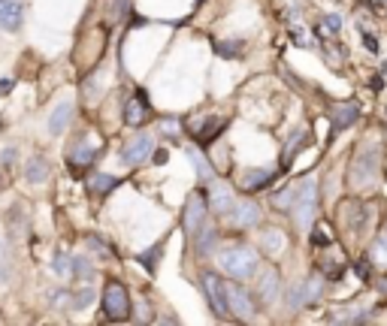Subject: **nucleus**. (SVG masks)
Masks as SVG:
<instances>
[{
    "label": "nucleus",
    "instance_id": "f03ea898",
    "mask_svg": "<svg viewBox=\"0 0 387 326\" xmlns=\"http://www.w3.org/2000/svg\"><path fill=\"white\" fill-rule=\"evenodd\" d=\"M315 208H318V188H315L312 179H306V181H300V194H296V206H294L296 227L309 230L312 217H315Z\"/></svg>",
    "mask_w": 387,
    "mask_h": 326
},
{
    "label": "nucleus",
    "instance_id": "2f4dec72",
    "mask_svg": "<svg viewBox=\"0 0 387 326\" xmlns=\"http://www.w3.org/2000/svg\"><path fill=\"white\" fill-rule=\"evenodd\" d=\"M88 245H91L94 251H100V254H103V257H115V251H112L109 245H103V242H100V239H97V236H91V239H88Z\"/></svg>",
    "mask_w": 387,
    "mask_h": 326
},
{
    "label": "nucleus",
    "instance_id": "bb28decb",
    "mask_svg": "<svg viewBox=\"0 0 387 326\" xmlns=\"http://www.w3.org/2000/svg\"><path fill=\"white\" fill-rule=\"evenodd\" d=\"M221 130H224V121H221V118H212V124H209V127H203L200 133H197V139H200L203 145H206V142H212V139H215Z\"/></svg>",
    "mask_w": 387,
    "mask_h": 326
},
{
    "label": "nucleus",
    "instance_id": "c85d7f7f",
    "mask_svg": "<svg viewBox=\"0 0 387 326\" xmlns=\"http://www.w3.org/2000/svg\"><path fill=\"white\" fill-rule=\"evenodd\" d=\"M91 299H94V290H91V284H85V287L76 293V299H73V308H85V305H91Z\"/></svg>",
    "mask_w": 387,
    "mask_h": 326
},
{
    "label": "nucleus",
    "instance_id": "72a5a7b5",
    "mask_svg": "<svg viewBox=\"0 0 387 326\" xmlns=\"http://www.w3.org/2000/svg\"><path fill=\"white\" fill-rule=\"evenodd\" d=\"M324 28H327V30H333V33H339L342 19H339V15H327V19H324Z\"/></svg>",
    "mask_w": 387,
    "mask_h": 326
},
{
    "label": "nucleus",
    "instance_id": "393cba45",
    "mask_svg": "<svg viewBox=\"0 0 387 326\" xmlns=\"http://www.w3.org/2000/svg\"><path fill=\"white\" fill-rule=\"evenodd\" d=\"M312 245L315 248H324V245H333V230L327 224H318L315 233H312Z\"/></svg>",
    "mask_w": 387,
    "mask_h": 326
},
{
    "label": "nucleus",
    "instance_id": "7ed1b4c3",
    "mask_svg": "<svg viewBox=\"0 0 387 326\" xmlns=\"http://www.w3.org/2000/svg\"><path fill=\"white\" fill-rule=\"evenodd\" d=\"M103 314L109 317V320H127L130 314V296L127 290L121 287L118 281H109L103 290Z\"/></svg>",
    "mask_w": 387,
    "mask_h": 326
},
{
    "label": "nucleus",
    "instance_id": "473e14b6",
    "mask_svg": "<svg viewBox=\"0 0 387 326\" xmlns=\"http://www.w3.org/2000/svg\"><path fill=\"white\" fill-rule=\"evenodd\" d=\"M215 48H218V52L224 55V57H227V55H233V57H240V55H242V46H227V43H218Z\"/></svg>",
    "mask_w": 387,
    "mask_h": 326
},
{
    "label": "nucleus",
    "instance_id": "c9c22d12",
    "mask_svg": "<svg viewBox=\"0 0 387 326\" xmlns=\"http://www.w3.org/2000/svg\"><path fill=\"white\" fill-rule=\"evenodd\" d=\"M161 130H163V133H170V136H172V133L179 130V124H176V121H163V124H161Z\"/></svg>",
    "mask_w": 387,
    "mask_h": 326
},
{
    "label": "nucleus",
    "instance_id": "2eb2a0df",
    "mask_svg": "<svg viewBox=\"0 0 387 326\" xmlns=\"http://www.w3.org/2000/svg\"><path fill=\"white\" fill-rule=\"evenodd\" d=\"M273 179H276V172H273V170L245 172V179H242V190H249V194H254V190H263V188H267Z\"/></svg>",
    "mask_w": 387,
    "mask_h": 326
},
{
    "label": "nucleus",
    "instance_id": "dca6fc26",
    "mask_svg": "<svg viewBox=\"0 0 387 326\" xmlns=\"http://www.w3.org/2000/svg\"><path fill=\"white\" fill-rule=\"evenodd\" d=\"M24 179L30 181V185H43L48 179V163L46 157H30L28 161V170H24Z\"/></svg>",
    "mask_w": 387,
    "mask_h": 326
},
{
    "label": "nucleus",
    "instance_id": "aec40b11",
    "mask_svg": "<svg viewBox=\"0 0 387 326\" xmlns=\"http://www.w3.org/2000/svg\"><path fill=\"white\" fill-rule=\"evenodd\" d=\"M215 242H218L215 230H212V227H200V233H197V254L206 257L212 248H215Z\"/></svg>",
    "mask_w": 387,
    "mask_h": 326
},
{
    "label": "nucleus",
    "instance_id": "1a4fd4ad",
    "mask_svg": "<svg viewBox=\"0 0 387 326\" xmlns=\"http://www.w3.org/2000/svg\"><path fill=\"white\" fill-rule=\"evenodd\" d=\"M97 152H100V139H97V136H88V139L82 136L76 142V148H73V154H70L73 170H85V166H91Z\"/></svg>",
    "mask_w": 387,
    "mask_h": 326
},
{
    "label": "nucleus",
    "instance_id": "ea45409f",
    "mask_svg": "<svg viewBox=\"0 0 387 326\" xmlns=\"http://www.w3.org/2000/svg\"><path fill=\"white\" fill-rule=\"evenodd\" d=\"M384 175H387V161H384Z\"/></svg>",
    "mask_w": 387,
    "mask_h": 326
},
{
    "label": "nucleus",
    "instance_id": "4468645a",
    "mask_svg": "<svg viewBox=\"0 0 387 326\" xmlns=\"http://www.w3.org/2000/svg\"><path fill=\"white\" fill-rule=\"evenodd\" d=\"M306 130H294L291 133V139H287V145H285V152H282V170H287V166L294 163V157L300 154V148H306Z\"/></svg>",
    "mask_w": 387,
    "mask_h": 326
},
{
    "label": "nucleus",
    "instance_id": "39448f33",
    "mask_svg": "<svg viewBox=\"0 0 387 326\" xmlns=\"http://www.w3.org/2000/svg\"><path fill=\"white\" fill-rule=\"evenodd\" d=\"M227 305H230V314L233 317H240L245 323L254 320V302H251L249 290H242L240 284H227Z\"/></svg>",
    "mask_w": 387,
    "mask_h": 326
},
{
    "label": "nucleus",
    "instance_id": "a878e982",
    "mask_svg": "<svg viewBox=\"0 0 387 326\" xmlns=\"http://www.w3.org/2000/svg\"><path fill=\"white\" fill-rule=\"evenodd\" d=\"M52 272H55V275H61V278H70V275H73V257L57 254L55 260H52Z\"/></svg>",
    "mask_w": 387,
    "mask_h": 326
},
{
    "label": "nucleus",
    "instance_id": "4c0bfd02",
    "mask_svg": "<svg viewBox=\"0 0 387 326\" xmlns=\"http://www.w3.org/2000/svg\"><path fill=\"white\" fill-rule=\"evenodd\" d=\"M294 39H296V46H309V37H306V33H294Z\"/></svg>",
    "mask_w": 387,
    "mask_h": 326
},
{
    "label": "nucleus",
    "instance_id": "6e6552de",
    "mask_svg": "<svg viewBox=\"0 0 387 326\" xmlns=\"http://www.w3.org/2000/svg\"><path fill=\"white\" fill-rule=\"evenodd\" d=\"M206 203H209V212L215 215H227L230 208H233V190L224 181H209V197H206Z\"/></svg>",
    "mask_w": 387,
    "mask_h": 326
},
{
    "label": "nucleus",
    "instance_id": "ddd939ff",
    "mask_svg": "<svg viewBox=\"0 0 387 326\" xmlns=\"http://www.w3.org/2000/svg\"><path fill=\"white\" fill-rule=\"evenodd\" d=\"M0 28L3 30L21 28V3L19 0H0Z\"/></svg>",
    "mask_w": 387,
    "mask_h": 326
},
{
    "label": "nucleus",
    "instance_id": "58836bf2",
    "mask_svg": "<svg viewBox=\"0 0 387 326\" xmlns=\"http://www.w3.org/2000/svg\"><path fill=\"white\" fill-rule=\"evenodd\" d=\"M3 185H6V179H3V175H0V190H3Z\"/></svg>",
    "mask_w": 387,
    "mask_h": 326
},
{
    "label": "nucleus",
    "instance_id": "6ab92c4d",
    "mask_svg": "<svg viewBox=\"0 0 387 326\" xmlns=\"http://www.w3.org/2000/svg\"><path fill=\"white\" fill-rule=\"evenodd\" d=\"M296 194H300V185L285 188L282 194H276V197H273V206L278 208V212H294V206H296Z\"/></svg>",
    "mask_w": 387,
    "mask_h": 326
},
{
    "label": "nucleus",
    "instance_id": "0eeeda50",
    "mask_svg": "<svg viewBox=\"0 0 387 326\" xmlns=\"http://www.w3.org/2000/svg\"><path fill=\"white\" fill-rule=\"evenodd\" d=\"M206 208H209V203H206L200 194H194L191 199H188V208H185V217H182L185 233L197 236V233H200V227H206Z\"/></svg>",
    "mask_w": 387,
    "mask_h": 326
},
{
    "label": "nucleus",
    "instance_id": "5701e85b",
    "mask_svg": "<svg viewBox=\"0 0 387 326\" xmlns=\"http://www.w3.org/2000/svg\"><path fill=\"white\" fill-rule=\"evenodd\" d=\"M73 272H76V278H88V281H91V278H94V266H91V257H85V254L73 257Z\"/></svg>",
    "mask_w": 387,
    "mask_h": 326
},
{
    "label": "nucleus",
    "instance_id": "f704fd0d",
    "mask_svg": "<svg viewBox=\"0 0 387 326\" xmlns=\"http://www.w3.org/2000/svg\"><path fill=\"white\" fill-rule=\"evenodd\" d=\"M125 3H127V0H115V3H112V10H109V19H112V21L121 15V10H125Z\"/></svg>",
    "mask_w": 387,
    "mask_h": 326
},
{
    "label": "nucleus",
    "instance_id": "412c9836",
    "mask_svg": "<svg viewBox=\"0 0 387 326\" xmlns=\"http://www.w3.org/2000/svg\"><path fill=\"white\" fill-rule=\"evenodd\" d=\"M115 185H118L115 175H91V179H88V188H91L94 194H109Z\"/></svg>",
    "mask_w": 387,
    "mask_h": 326
},
{
    "label": "nucleus",
    "instance_id": "9b49d317",
    "mask_svg": "<svg viewBox=\"0 0 387 326\" xmlns=\"http://www.w3.org/2000/svg\"><path fill=\"white\" fill-rule=\"evenodd\" d=\"M260 221V208L251 203V199H242V203H233V212H230V224L233 227H254Z\"/></svg>",
    "mask_w": 387,
    "mask_h": 326
},
{
    "label": "nucleus",
    "instance_id": "c756f323",
    "mask_svg": "<svg viewBox=\"0 0 387 326\" xmlns=\"http://www.w3.org/2000/svg\"><path fill=\"white\" fill-rule=\"evenodd\" d=\"M161 251H163V245H154L152 251H145V254H139V260H143V266H145V269H154V257H161Z\"/></svg>",
    "mask_w": 387,
    "mask_h": 326
},
{
    "label": "nucleus",
    "instance_id": "f3484780",
    "mask_svg": "<svg viewBox=\"0 0 387 326\" xmlns=\"http://www.w3.org/2000/svg\"><path fill=\"white\" fill-rule=\"evenodd\" d=\"M70 115H73V103H70V100H64L61 106H55V112H52V121H48V130H52V133H61V130H67V124H70Z\"/></svg>",
    "mask_w": 387,
    "mask_h": 326
},
{
    "label": "nucleus",
    "instance_id": "423d86ee",
    "mask_svg": "<svg viewBox=\"0 0 387 326\" xmlns=\"http://www.w3.org/2000/svg\"><path fill=\"white\" fill-rule=\"evenodd\" d=\"M148 154H152V136H148V133H136V136L127 139V145L121 148V161H125L127 166L145 163Z\"/></svg>",
    "mask_w": 387,
    "mask_h": 326
},
{
    "label": "nucleus",
    "instance_id": "b1692460",
    "mask_svg": "<svg viewBox=\"0 0 387 326\" xmlns=\"http://www.w3.org/2000/svg\"><path fill=\"white\" fill-rule=\"evenodd\" d=\"M369 260L375 266H387V236H378L372 251H369Z\"/></svg>",
    "mask_w": 387,
    "mask_h": 326
},
{
    "label": "nucleus",
    "instance_id": "f8f14e48",
    "mask_svg": "<svg viewBox=\"0 0 387 326\" xmlns=\"http://www.w3.org/2000/svg\"><path fill=\"white\" fill-rule=\"evenodd\" d=\"M357 115H360L357 103H333V106H330V121H333V130H345V127H351V124L357 121Z\"/></svg>",
    "mask_w": 387,
    "mask_h": 326
},
{
    "label": "nucleus",
    "instance_id": "4be33fe9",
    "mask_svg": "<svg viewBox=\"0 0 387 326\" xmlns=\"http://www.w3.org/2000/svg\"><path fill=\"white\" fill-rule=\"evenodd\" d=\"M188 154H191V161L197 163V172H200V179H203V181H215V170H212L209 161H206V157H203L200 152H197V148H191Z\"/></svg>",
    "mask_w": 387,
    "mask_h": 326
},
{
    "label": "nucleus",
    "instance_id": "f257e3e1",
    "mask_svg": "<svg viewBox=\"0 0 387 326\" xmlns=\"http://www.w3.org/2000/svg\"><path fill=\"white\" fill-rule=\"evenodd\" d=\"M221 269H224L230 278H254V272H258V254L249 248V245H236V248H227L224 254H221Z\"/></svg>",
    "mask_w": 387,
    "mask_h": 326
},
{
    "label": "nucleus",
    "instance_id": "9d476101",
    "mask_svg": "<svg viewBox=\"0 0 387 326\" xmlns=\"http://www.w3.org/2000/svg\"><path fill=\"white\" fill-rule=\"evenodd\" d=\"M148 118H152V106H148L143 91H136V94L127 100V106H125V121L130 124V127H139V124H145Z\"/></svg>",
    "mask_w": 387,
    "mask_h": 326
},
{
    "label": "nucleus",
    "instance_id": "e433bc0d",
    "mask_svg": "<svg viewBox=\"0 0 387 326\" xmlns=\"http://www.w3.org/2000/svg\"><path fill=\"white\" fill-rule=\"evenodd\" d=\"M6 275V251H3V245H0V278Z\"/></svg>",
    "mask_w": 387,
    "mask_h": 326
},
{
    "label": "nucleus",
    "instance_id": "20e7f679",
    "mask_svg": "<svg viewBox=\"0 0 387 326\" xmlns=\"http://www.w3.org/2000/svg\"><path fill=\"white\" fill-rule=\"evenodd\" d=\"M203 293L209 299V308L215 311V317H227L230 314V305H227V284L218 278L215 272H203Z\"/></svg>",
    "mask_w": 387,
    "mask_h": 326
},
{
    "label": "nucleus",
    "instance_id": "cd10ccee",
    "mask_svg": "<svg viewBox=\"0 0 387 326\" xmlns=\"http://www.w3.org/2000/svg\"><path fill=\"white\" fill-rule=\"evenodd\" d=\"M10 233H12L15 239H21V233H24V215H21L19 206H15L12 215H10Z\"/></svg>",
    "mask_w": 387,
    "mask_h": 326
},
{
    "label": "nucleus",
    "instance_id": "7c9ffc66",
    "mask_svg": "<svg viewBox=\"0 0 387 326\" xmlns=\"http://www.w3.org/2000/svg\"><path fill=\"white\" fill-rule=\"evenodd\" d=\"M15 157H19L15 148H3V152H0V166H3V170H10V166L15 163Z\"/></svg>",
    "mask_w": 387,
    "mask_h": 326
},
{
    "label": "nucleus",
    "instance_id": "a211bd4d",
    "mask_svg": "<svg viewBox=\"0 0 387 326\" xmlns=\"http://www.w3.org/2000/svg\"><path fill=\"white\" fill-rule=\"evenodd\" d=\"M258 293H260L263 302H273V299L278 296V272L269 269L267 275H263L260 284H258Z\"/></svg>",
    "mask_w": 387,
    "mask_h": 326
}]
</instances>
